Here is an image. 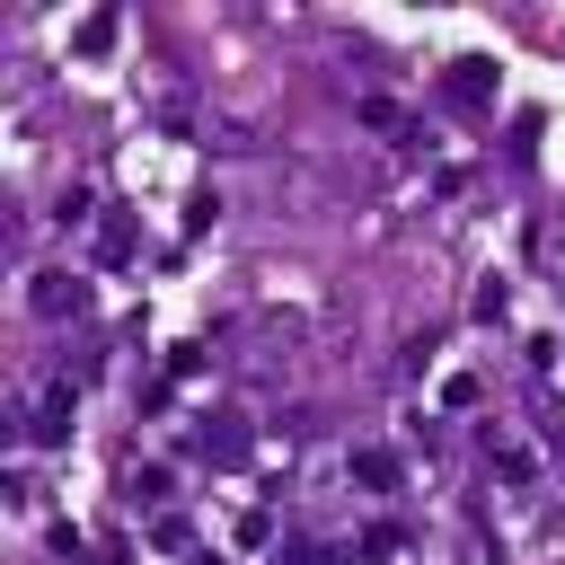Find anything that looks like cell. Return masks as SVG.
Masks as SVG:
<instances>
[{
    "instance_id": "obj_2",
    "label": "cell",
    "mask_w": 565,
    "mask_h": 565,
    "mask_svg": "<svg viewBox=\"0 0 565 565\" xmlns=\"http://www.w3.org/2000/svg\"><path fill=\"white\" fill-rule=\"evenodd\" d=\"M62 433H71V388H53V397H44V424H35V441H62Z\"/></svg>"
},
{
    "instance_id": "obj_1",
    "label": "cell",
    "mask_w": 565,
    "mask_h": 565,
    "mask_svg": "<svg viewBox=\"0 0 565 565\" xmlns=\"http://www.w3.org/2000/svg\"><path fill=\"white\" fill-rule=\"evenodd\" d=\"M353 477H362V486H380V494H388V486H397V459H388V450H353Z\"/></svg>"
}]
</instances>
